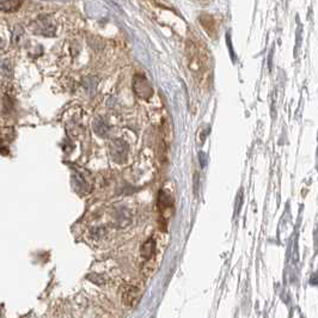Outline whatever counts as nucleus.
<instances>
[{"label":"nucleus","mask_w":318,"mask_h":318,"mask_svg":"<svg viewBox=\"0 0 318 318\" xmlns=\"http://www.w3.org/2000/svg\"><path fill=\"white\" fill-rule=\"evenodd\" d=\"M110 153L113 156L114 160H116L117 163H122V161H125L127 159L128 145L121 139H115L111 143Z\"/></svg>","instance_id":"f257e3e1"},{"label":"nucleus","mask_w":318,"mask_h":318,"mask_svg":"<svg viewBox=\"0 0 318 318\" xmlns=\"http://www.w3.org/2000/svg\"><path fill=\"white\" fill-rule=\"evenodd\" d=\"M133 87L135 93L141 98L147 99L152 96V87L149 84L147 79L143 76H135L134 81H133Z\"/></svg>","instance_id":"f03ea898"},{"label":"nucleus","mask_w":318,"mask_h":318,"mask_svg":"<svg viewBox=\"0 0 318 318\" xmlns=\"http://www.w3.org/2000/svg\"><path fill=\"white\" fill-rule=\"evenodd\" d=\"M157 205L161 217H164L165 219H167V218L171 216L172 208H173V201L169 194L165 193V191H160L158 195Z\"/></svg>","instance_id":"7ed1b4c3"},{"label":"nucleus","mask_w":318,"mask_h":318,"mask_svg":"<svg viewBox=\"0 0 318 318\" xmlns=\"http://www.w3.org/2000/svg\"><path fill=\"white\" fill-rule=\"evenodd\" d=\"M37 28L36 30L37 34L46 35V36H53L55 32V25L53 24V22L49 18L46 19H38L37 20Z\"/></svg>","instance_id":"20e7f679"},{"label":"nucleus","mask_w":318,"mask_h":318,"mask_svg":"<svg viewBox=\"0 0 318 318\" xmlns=\"http://www.w3.org/2000/svg\"><path fill=\"white\" fill-rule=\"evenodd\" d=\"M22 6V0H0V11L14 12Z\"/></svg>","instance_id":"39448f33"},{"label":"nucleus","mask_w":318,"mask_h":318,"mask_svg":"<svg viewBox=\"0 0 318 318\" xmlns=\"http://www.w3.org/2000/svg\"><path fill=\"white\" fill-rule=\"evenodd\" d=\"M138 299V288L135 287H128L127 290L123 292V303L128 306H133L137 303Z\"/></svg>","instance_id":"423d86ee"},{"label":"nucleus","mask_w":318,"mask_h":318,"mask_svg":"<svg viewBox=\"0 0 318 318\" xmlns=\"http://www.w3.org/2000/svg\"><path fill=\"white\" fill-rule=\"evenodd\" d=\"M93 128H95V132L101 137H105L109 132L108 125L105 123V121L103 119H96L95 122H93Z\"/></svg>","instance_id":"0eeeda50"},{"label":"nucleus","mask_w":318,"mask_h":318,"mask_svg":"<svg viewBox=\"0 0 318 318\" xmlns=\"http://www.w3.org/2000/svg\"><path fill=\"white\" fill-rule=\"evenodd\" d=\"M155 248H156V244L155 242H153L152 239L147 240V242L144 244L143 248H141V255L144 256V257H151L153 252H155Z\"/></svg>","instance_id":"6e6552de"},{"label":"nucleus","mask_w":318,"mask_h":318,"mask_svg":"<svg viewBox=\"0 0 318 318\" xmlns=\"http://www.w3.org/2000/svg\"><path fill=\"white\" fill-rule=\"evenodd\" d=\"M0 73L5 77H10L12 75V66L8 60H2L0 63Z\"/></svg>","instance_id":"1a4fd4ad"},{"label":"nucleus","mask_w":318,"mask_h":318,"mask_svg":"<svg viewBox=\"0 0 318 318\" xmlns=\"http://www.w3.org/2000/svg\"><path fill=\"white\" fill-rule=\"evenodd\" d=\"M0 47H1V38H0Z\"/></svg>","instance_id":"9d476101"}]
</instances>
